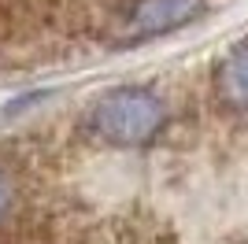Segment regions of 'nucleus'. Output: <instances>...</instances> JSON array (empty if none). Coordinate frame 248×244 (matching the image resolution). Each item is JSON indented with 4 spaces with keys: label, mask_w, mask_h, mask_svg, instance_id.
Instances as JSON below:
<instances>
[{
    "label": "nucleus",
    "mask_w": 248,
    "mask_h": 244,
    "mask_svg": "<svg viewBox=\"0 0 248 244\" xmlns=\"http://www.w3.org/2000/svg\"><path fill=\"white\" fill-rule=\"evenodd\" d=\"M204 4L207 0H126L115 15H108L100 37L115 48L145 45L159 33H170L178 26H186L189 19H197Z\"/></svg>",
    "instance_id": "obj_2"
},
{
    "label": "nucleus",
    "mask_w": 248,
    "mask_h": 244,
    "mask_svg": "<svg viewBox=\"0 0 248 244\" xmlns=\"http://www.w3.org/2000/svg\"><path fill=\"white\" fill-rule=\"evenodd\" d=\"M11 196H15V193H11V182L4 178V174H0V218L11 211Z\"/></svg>",
    "instance_id": "obj_4"
},
{
    "label": "nucleus",
    "mask_w": 248,
    "mask_h": 244,
    "mask_svg": "<svg viewBox=\"0 0 248 244\" xmlns=\"http://www.w3.org/2000/svg\"><path fill=\"white\" fill-rule=\"evenodd\" d=\"M163 119H167L163 100L141 85L111 89L93 107V130L111 144H145L148 137L159 133Z\"/></svg>",
    "instance_id": "obj_1"
},
{
    "label": "nucleus",
    "mask_w": 248,
    "mask_h": 244,
    "mask_svg": "<svg viewBox=\"0 0 248 244\" xmlns=\"http://www.w3.org/2000/svg\"><path fill=\"white\" fill-rule=\"evenodd\" d=\"M218 89L233 107H248V45L233 48L218 67Z\"/></svg>",
    "instance_id": "obj_3"
}]
</instances>
